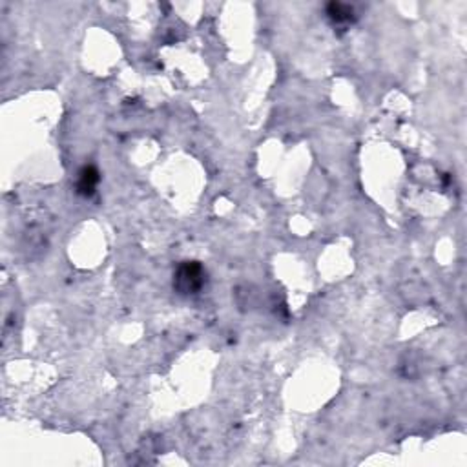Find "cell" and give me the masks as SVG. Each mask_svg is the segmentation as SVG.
Returning <instances> with one entry per match:
<instances>
[{
  "instance_id": "obj_3",
  "label": "cell",
  "mask_w": 467,
  "mask_h": 467,
  "mask_svg": "<svg viewBox=\"0 0 467 467\" xmlns=\"http://www.w3.org/2000/svg\"><path fill=\"white\" fill-rule=\"evenodd\" d=\"M99 181H101L99 170L93 164H86L77 173V194L82 195V198H92L95 194V190H97Z\"/></svg>"
},
{
  "instance_id": "obj_2",
  "label": "cell",
  "mask_w": 467,
  "mask_h": 467,
  "mask_svg": "<svg viewBox=\"0 0 467 467\" xmlns=\"http://www.w3.org/2000/svg\"><path fill=\"white\" fill-rule=\"evenodd\" d=\"M325 13H327V18L334 28H349L356 21V13H354L353 6L343 4V2H328L325 6Z\"/></svg>"
},
{
  "instance_id": "obj_1",
  "label": "cell",
  "mask_w": 467,
  "mask_h": 467,
  "mask_svg": "<svg viewBox=\"0 0 467 467\" xmlns=\"http://www.w3.org/2000/svg\"><path fill=\"white\" fill-rule=\"evenodd\" d=\"M207 283V270L199 261H183L173 272V289L181 296H194Z\"/></svg>"
}]
</instances>
